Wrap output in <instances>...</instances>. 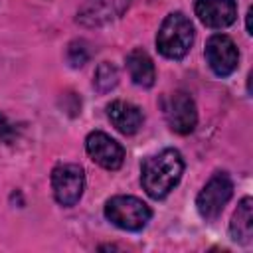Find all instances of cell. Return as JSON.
<instances>
[{
    "instance_id": "obj_1",
    "label": "cell",
    "mask_w": 253,
    "mask_h": 253,
    "mask_svg": "<svg viewBox=\"0 0 253 253\" xmlns=\"http://www.w3.org/2000/svg\"><path fill=\"white\" fill-rule=\"evenodd\" d=\"M182 172H184L182 154L176 148H164L142 162L140 182L144 192L152 200H162L176 188V184L182 178Z\"/></svg>"
},
{
    "instance_id": "obj_2",
    "label": "cell",
    "mask_w": 253,
    "mask_h": 253,
    "mask_svg": "<svg viewBox=\"0 0 253 253\" xmlns=\"http://www.w3.org/2000/svg\"><path fill=\"white\" fill-rule=\"evenodd\" d=\"M194 43V26L182 12L168 14L156 34V47L168 59H182Z\"/></svg>"
},
{
    "instance_id": "obj_3",
    "label": "cell",
    "mask_w": 253,
    "mask_h": 253,
    "mask_svg": "<svg viewBox=\"0 0 253 253\" xmlns=\"http://www.w3.org/2000/svg\"><path fill=\"white\" fill-rule=\"evenodd\" d=\"M105 217L126 231H140L152 217L150 208L134 196H113L105 204Z\"/></svg>"
},
{
    "instance_id": "obj_4",
    "label": "cell",
    "mask_w": 253,
    "mask_h": 253,
    "mask_svg": "<svg viewBox=\"0 0 253 253\" xmlns=\"http://www.w3.org/2000/svg\"><path fill=\"white\" fill-rule=\"evenodd\" d=\"M231 194H233V182H231L229 174L227 172H215L206 182V186L200 190V194L196 198L198 213L206 221H215L221 215Z\"/></svg>"
},
{
    "instance_id": "obj_5",
    "label": "cell",
    "mask_w": 253,
    "mask_h": 253,
    "mask_svg": "<svg viewBox=\"0 0 253 253\" xmlns=\"http://www.w3.org/2000/svg\"><path fill=\"white\" fill-rule=\"evenodd\" d=\"M162 113L170 130L178 134H190L198 123V111L194 99L186 91H172L162 97Z\"/></svg>"
},
{
    "instance_id": "obj_6",
    "label": "cell",
    "mask_w": 253,
    "mask_h": 253,
    "mask_svg": "<svg viewBox=\"0 0 253 253\" xmlns=\"http://www.w3.org/2000/svg\"><path fill=\"white\" fill-rule=\"evenodd\" d=\"M85 188V172L79 164H59L51 170V190L57 204L75 206Z\"/></svg>"
},
{
    "instance_id": "obj_7",
    "label": "cell",
    "mask_w": 253,
    "mask_h": 253,
    "mask_svg": "<svg viewBox=\"0 0 253 253\" xmlns=\"http://www.w3.org/2000/svg\"><path fill=\"white\" fill-rule=\"evenodd\" d=\"M206 61L217 77H227L237 69L239 51L235 42L225 34H213L206 42Z\"/></svg>"
},
{
    "instance_id": "obj_8",
    "label": "cell",
    "mask_w": 253,
    "mask_h": 253,
    "mask_svg": "<svg viewBox=\"0 0 253 253\" xmlns=\"http://www.w3.org/2000/svg\"><path fill=\"white\" fill-rule=\"evenodd\" d=\"M85 150L95 164L105 170H119L125 162V148L103 130H93L85 138Z\"/></svg>"
},
{
    "instance_id": "obj_9",
    "label": "cell",
    "mask_w": 253,
    "mask_h": 253,
    "mask_svg": "<svg viewBox=\"0 0 253 253\" xmlns=\"http://www.w3.org/2000/svg\"><path fill=\"white\" fill-rule=\"evenodd\" d=\"M130 0H85L77 10V22L85 28H101L121 18Z\"/></svg>"
},
{
    "instance_id": "obj_10",
    "label": "cell",
    "mask_w": 253,
    "mask_h": 253,
    "mask_svg": "<svg viewBox=\"0 0 253 253\" xmlns=\"http://www.w3.org/2000/svg\"><path fill=\"white\" fill-rule=\"evenodd\" d=\"M194 12L204 26L221 30L235 22L237 4L235 0H196Z\"/></svg>"
},
{
    "instance_id": "obj_11",
    "label": "cell",
    "mask_w": 253,
    "mask_h": 253,
    "mask_svg": "<svg viewBox=\"0 0 253 253\" xmlns=\"http://www.w3.org/2000/svg\"><path fill=\"white\" fill-rule=\"evenodd\" d=\"M107 117L113 123V126L123 134H134L142 126V111L128 101L117 99L107 105Z\"/></svg>"
},
{
    "instance_id": "obj_12",
    "label": "cell",
    "mask_w": 253,
    "mask_h": 253,
    "mask_svg": "<svg viewBox=\"0 0 253 253\" xmlns=\"http://www.w3.org/2000/svg\"><path fill=\"white\" fill-rule=\"evenodd\" d=\"M229 235L235 243L249 245L253 239V200L247 196L237 204L229 221Z\"/></svg>"
},
{
    "instance_id": "obj_13",
    "label": "cell",
    "mask_w": 253,
    "mask_h": 253,
    "mask_svg": "<svg viewBox=\"0 0 253 253\" xmlns=\"http://www.w3.org/2000/svg\"><path fill=\"white\" fill-rule=\"evenodd\" d=\"M126 69H128V75H130L134 85H138V87H152L154 85L156 69H154L150 55L144 49L136 47L126 55Z\"/></svg>"
},
{
    "instance_id": "obj_14",
    "label": "cell",
    "mask_w": 253,
    "mask_h": 253,
    "mask_svg": "<svg viewBox=\"0 0 253 253\" xmlns=\"http://www.w3.org/2000/svg\"><path fill=\"white\" fill-rule=\"evenodd\" d=\"M117 83H119V71H117V67L113 63H109V61H103L95 69V81H93V85L97 87V91L107 93V91L115 89Z\"/></svg>"
},
{
    "instance_id": "obj_15",
    "label": "cell",
    "mask_w": 253,
    "mask_h": 253,
    "mask_svg": "<svg viewBox=\"0 0 253 253\" xmlns=\"http://www.w3.org/2000/svg\"><path fill=\"white\" fill-rule=\"evenodd\" d=\"M87 59H89L87 43H85L83 40H75V42H71L69 47H67V61L71 63V67H81Z\"/></svg>"
},
{
    "instance_id": "obj_16",
    "label": "cell",
    "mask_w": 253,
    "mask_h": 253,
    "mask_svg": "<svg viewBox=\"0 0 253 253\" xmlns=\"http://www.w3.org/2000/svg\"><path fill=\"white\" fill-rule=\"evenodd\" d=\"M18 138V126L0 111V142L12 144Z\"/></svg>"
}]
</instances>
